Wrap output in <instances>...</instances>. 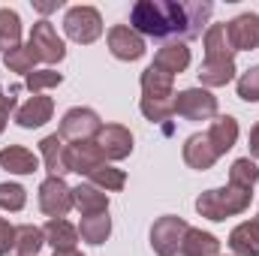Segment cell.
<instances>
[{"mask_svg":"<svg viewBox=\"0 0 259 256\" xmlns=\"http://www.w3.org/2000/svg\"><path fill=\"white\" fill-rule=\"evenodd\" d=\"M214 6L205 0H187V3H172V0H139L130 12V27L142 36L154 39H169V42H187L202 36L205 21L211 18Z\"/></svg>","mask_w":259,"mask_h":256,"instance_id":"6da1fadb","label":"cell"},{"mask_svg":"<svg viewBox=\"0 0 259 256\" xmlns=\"http://www.w3.org/2000/svg\"><path fill=\"white\" fill-rule=\"evenodd\" d=\"M106 157L100 154L97 142H78V145H69V172L88 178L97 166H103Z\"/></svg>","mask_w":259,"mask_h":256,"instance_id":"ac0fdd59","label":"cell"},{"mask_svg":"<svg viewBox=\"0 0 259 256\" xmlns=\"http://www.w3.org/2000/svg\"><path fill=\"white\" fill-rule=\"evenodd\" d=\"M52 112H55L52 97L36 94V97H30V100L15 112V121H18V127H24V130H36V127H42V124L52 121Z\"/></svg>","mask_w":259,"mask_h":256,"instance_id":"2e32d148","label":"cell"},{"mask_svg":"<svg viewBox=\"0 0 259 256\" xmlns=\"http://www.w3.org/2000/svg\"><path fill=\"white\" fill-rule=\"evenodd\" d=\"M175 115L184 121H211L217 118V97L205 88H187L175 94Z\"/></svg>","mask_w":259,"mask_h":256,"instance_id":"5b68a950","label":"cell"},{"mask_svg":"<svg viewBox=\"0 0 259 256\" xmlns=\"http://www.w3.org/2000/svg\"><path fill=\"white\" fill-rule=\"evenodd\" d=\"M9 250H15V226L0 217V256H6Z\"/></svg>","mask_w":259,"mask_h":256,"instance_id":"e575fe53","label":"cell"},{"mask_svg":"<svg viewBox=\"0 0 259 256\" xmlns=\"http://www.w3.org/2000/svg\"><path fill=\"white\" fill-rule=\"evenodd\" d=\"M238 97L247 103H259V66H250L238 78Z\"/></svg>","mask_w":259,"mask_h":256,"instance_id":"d6a6232c","label":"cell"},{"mask_svg":"<svg viewBox=\"0 0 259 256\" xmlns=\"http://www.w3.org/2000/svg\"><path fill=\"white\" fill-rule=\"evenodd\" d=\"M42 235H46V244H52L55 250H75V244H78V229L64 217L49 220L42 226Z\"/></svg>","mask_w":259,"mask_h":256,"instance_id":"603a6c76","label":"cell"},{"mask_svg":"<svg viewBox=\"0 0 259 256\" xmlns=\"http://www.w3.org/2000/svg\"><path fill=\"white\" fill-rule=\"evenodd\" d=\"M109 52L118 58V61H139L145 55V39L127 27V24H118L109 30Z\"/></svg>","mask_w":259,"mask_h":256,"instance_id":"4fadbf2b","label":"cell"},{"mask_svg":"<svg viewBox=\"0 0 259 256\" xmlns=\"http://www.w3.org/2000/svg\"><path fill=\"white\" fill-rule=\"evenodd\" d=\"M208 139H211L214 151L223 157V154L238 142V121H235V118H229V115L214 118V121H211V127H208Z\"/></svg>","mask_w":259,"mask_h":256,"instance_id":"7402d4cb","label":"cell"},{"mask_svg":"<svg viewBox=\"0 0 259 256\" xmlns=\"http://www.w3.org/2000/svg\"><path fill=\"white\" fill-rule=\"evenodd\" d=\"M229 247H232L235 256H259V217L232 229Z\"/></svg>","mask_w":259,"mask_h":256,"instance_id":"ffe728a7","label":"cell"},{"mask_svg":"<svg viewBox=\"0 0 259 256\" xmlns=\"http://www.w3.org/2000/svg\"><path fill=\"white\" fill-rule=\"evenodd\" d=\"M64 30L72 42L91 46V42H97L100 33H103V15H100L94 6H72V9H66Z\"/></svg>","mask_w":259,"mask_h":256,"instance_id":"277c9868","label":"cell"},{"mask_svg":"<svg viewBox=\"0 0 259 256\" xmlns=\"http://www.w3.org/2000/svg\"><path fill=\"white\" fill-rule=\"evenodd\" d=\"M15 94H18V88H9V91H3V88H0V133L6 130L9 112L15 109Z\"/></svg>","mask_w":259,"mask_h":256,"instance_id":"836d02e7","label":"cell"},{"mask_svg":"<svg viewBox=\"0 0 259 256\" xmlns=\"http://www.w3.org/2000/svg\"><path fill=\"white\" fill-rule=\"evenodd\" d=\"M0 166L6 172H15V175H30V172H36L39 160H36L33 151H27L21 145H9V148L0 151Z\"/></svg>","mask_w":259,"mask_h":256,"instance_id":"44dd1931","label":"cell"},{"mask_svg":"<svg viewBox=\"0 0 259 256\" xmlns=\"http://www.w3.org/2000/svg\"><path fill=\"white\" fill-rule=\"evenodd\" d=\"M97 148L106 160H124L133 154V133L121 124H106V127L97 133Z\"/></svg>","mask_w":259,"mask_h":256,"instance_id":"8fae6325","label":"cell"},{"mask_svg":"<svg viewBox=\"0 0 259 256\" xmlns=\"http://www.w3.org/2000/svg\"><path fill=\"white\" fill-rule=\"evenodd\" d=\"M42 244H46V235L39 226H33V223L15 226V250H12L15 256H36L42 250Z\"/></svg>","mask_w":259,"mask_h":256,"instance_id":"484cf974","label":"cell"},{"mask_svg":"<svg viewBox=\"0 0 259 256\" xmlns=\"http://www.w3.org/2000/svg\"><path fill=\"white\" fill-rule=\"evenodd\" d=\"M226 39L232 52H256L259 49V15L244 12L226 24Z\"/></svg>","mask_w":259,"mask_h":256,"instance_id":"30bf717a","label":"cell"},{"mask_svg":"<svg viewBox=\"0 0 259 256\" xmlns=\"http://www.w3.org/2000/svg\"><path fill=\"white\" fill-rule=\"evenodd\" d=\"M72 208L81 211V217H91V214H106L109 211V196L106 190L94 187L91 181L72 187Z\"/></svg>","mask_w":259,"mask_h":256,"instance_id":"e0dca14e","label":"cell"},{"mask_svg":"<svg viewBox=\"0 0 259 256\" xmlns=\"http://www.w3.org/2000/svg\"><path fill=\"white\" fill-rule=\"evenodd\" d=\"M256 181H259V169H256V163H253L250 157H241V160L232 163V169H229V184L253 190Z\"/></svg>","mask_w":259,"mask_h":256,"instance_id":"f1b7e54d","label":"cell"},{"mask_svg":"<svg viewBox=\"0 0 259 256\" xmlns=\"http://www.w3.org/2000/svg\"><path fill=\"white\" fill-rule=\"evenodd\" d=\"M250 196L253 193L247 187H235V184H226L220 190H208L196 199V211L208 220H226V217H235V214H244L250 208Z\"/></svg>","mask_w":259,"mask_h":256,"instance_id":"3957f363","label":"cell"},{"mask_svg":"<svg viewBox=\"0 0 259 256\" xmlns=\"http://www.w3.org/2000/svg\"><path fill=\"white\" fill-rule=\"evenodd\" d=\"M61 81H64V75L55 72V69H33L24 84H27L33 94H39V91H46V88H58Z\"/></svg>","mask_w":259,"mask_h":256,"instance_id":"1f68e13d","label":"cell"},{"mask_svg":"<svg viewBox=\"0 0 259 256\" xmlns=\"http://www.w3.org/2000/svg\"><path fill=\"white\" fill-rule=\"evenodd\" d=\"M3 64L9 66L12 72H24V75H30V72H33V66L39 64V58H36L33 46L27 42V46H18V49H15V52H9V55H3Z\"/></svg>","mask_w":259,"mask_h":256,"instance_id":"f546056e","label":"cell"},{"mask_svg":"<svg viewBox=\"0 0 259 256\" xmlns=\"http://www.w3.org/2000/svg\"><path fill=\"white\" fill-rule=\"evenodd\" d=\"M39 154L46 160V169H49V178H64L69 172V145L61 133H52L39 142Z\"/></svg>","mask_w":259,"mask_h":256,"instance_id":"7c38bea8","label":"cell"},{"mask_svg":"<svg viewBox=\"0 0 259 256\" xmlns=\"http://www.w3.org/2000/svg\"><path fill=\"white\" fill-rule=\"evenodd\" d=\"M103 130L100 124V115L94 112V109H81V106H75V109H69L64 118H61V136H64L66 142H94L97 139V133Z\"/></svg>","mask_w":259,"mask_h":256,"instance_id":"52a82bcc","label":"cell"},{"mask_svg":"<svg viewBox=\"0 0 259 256\" xmlns=\"http://www.w3.org/2000/svg\"><path fill=\"white\" fill-rule=\"evenodd\" d=\"M151 66H157V69H163V72H169L175 78L178 72H184L190 66V49H187V42H166L157 52V58H154Z\"/></svg>","mask_w":259,"mask_h":256,"instance_id":"d6986e66","label":"cell"},{"mask_svg":"<svg viewBox=\"0 0 259 256\" xmlns=\"http://www.w3.org/2000/svg\"><path fill=\"white\" fill-rule=\"evenodd\" d=\"M250 154H253V157H259V124L250 130Z\"/></svg>","mask_w":259,"mask_h":256,"instance_id":"d590c367","label":"cell"},{"mask_svg":"<svg viewBox=\"0 0 259 256\" xmlns=\"http://www.w3.org/2000/svg\"><path fill=\"white\" fill-rule=\"evenodd\" d=\"M187 223L181 217H160L154 226H151V247L157 256H178L181 253V244H184V235H187Z\"/></svg>","mask_w":259,"mask_h":256,"instance_id":"8992f818","label":"cell"},{"mask_svg":"<svg viewBox=\"0 0 259 256\" xmlns=\"http://www.w3.org/2000/svg\"><path fill=\"white\" fill-rule=\"evenodd\" d=\"M142 100L145 103H172L175 100V91H172V75L157 69V66H148L142 72Z\"/></svg>","mask_w":259,"mask_h":256,"instance_id":"5bb4252c","label":"cell"},{"mask_svg":"<svg viewBox=\"0 0 259 256\" xmlns=\"http://www.w3.org/2000/svg\"><path fill=\"white\" fill-rule=\"evenodd\" d=\"M235 78V52L226 39V24H211L205 30V61L199 66L202 88H223Z\"/></svg>","mask_w":259,"mask_h":256,"instance_id":"7a4b0ae2","label":"cell"},{"mask_svg":"<svg viewBox=\"0 0 259 256\" xmlns=\"http://www.w3.org/2000/svg\"><path fill=\"white\" fill-rule=\"evenodd\" d=\"M39 208L52 220H61L72 208V187H66L64 178H46L39 184Z\"/></svg>","mask_w":259,"mask_h":256,"instance_id":"9c48e42d","label":"cell"},{"mask_svg":"<svg viewBox=\"0 0 259 256\" xmlns=\"http://www.w3.org/2000/svg\"><path fill=\"white\" fill-rule=\"evenodd\" d=\"M39 12H52V9H61V0H55V3H33Z\"/></svg>","mask_w":259,"mask_h":256,"instance_id":"8d00e7d4","label":"cell"},{"mask_svg":"<svg viewBox=\"0 0 259 256\" xmlns=\"http://www.w3.org/2000/svg\"><path fill=\"white\" fill-rule=\"evenodd\" d=\"M27 42L33 46L36 58H39V61H46V64H58V61H64V58H66L64 39L58 36L55 24H52V21H46V18L33 24V30H30V39H27Z\"/></svg>","mask_w":259,"mask_h":256,"instance_id":"ba28073f","label":"cell"},{"mask_svg":"<svg viewBox=\"0 0 259 256\" xmlns=\"http://www.w3.org/2000/svg\"><path fill=\"white\" fill-rule=\"evenodd\" d=\"M27 202V190L21 184H0V208L3 211H21Z\"/></svg>","mask_w":259,"mask_h":256,"instance_id":"4dcf8cb0","label":"cell"},{"mask_svg":"<svg viewBox=\"0 0 259 256\" xmlns=\"http://www.w3.org/2000/svg\"><path fill=\"white\" fill-rule=\"evenodd\" d=\"M217 160H220V154L214 151L208 133H196V136H190V139L184 142V163H187L190 169L205 172V169H211Z\"/></svg>","mask_w":259,"mask_h":256,"instance_id":"9a60e30c","label":"cell"},{"mask_svg":"<svg viewBox=\"0 0 259 256\" xmlns=\"http://www.w3.org/2000/svg\"><path fill=\"white\" fill-rule=\"evenodd\" d=\"M78 235H81V241H88V244H103V241L112 235V217H109V211H106V214L81 217Z\"/></svg>","mask_w":259,"mask_h":256,"instance_id":"4316f807","label":"cell"},{"mask_svg":"<svg viewBox=\"0 0 259 256\" xmlns=\"http://www.w3.org/2000/svg\"><path fill=\"white\" fill-rule=\"evenodd\" d=\"M88 181H91L94 187H100V190L115 193V190H124V184H127V175H124L121 169H115V166L103 163V166H97V169L88 175Z\"/></svg>","mask_w":259,"mask_h":256,"instance_id":"83f0119b","label":"cell"},{"mask_svg":"<svg viewBox=\"0 0 259 256\" xmlns=\"http://www.w3.org/2000/svg\"><path fill=\"white\" fill-rule=\"evenodd\" d=\"M18 46H21V18H18L15 9L3 6L0 9V52L9 55Z\"/></svg>","mask_w":259,"mask_h":256,"instance_id":"d4e9b609","label":"cell"},{"mask_svg":"<svg viewBox=\"0 0 259 256\" xmlns=\"http://www.w3.org/2000/svg\"><path fill=\"white\" fill-rule=\"evenodd\" d=\"M55 256H81L78 250H55Z\"/></svg>","mask_w":259,"mask_h":256,"instance_id":"74e56055","label":"cell"},{"mask_svg":"<svg viewBox=\"0 0 259 256\" xmlns=\"http://www.w3.org/2000/svg\"><path fill=\"white\" fill-rule=\"evenodd\" d=\"M178 256H220V241L211 235V232H202V229H187L184 235V244H181V253Z\"/></svg>","mask_w":259,"mask_h":256,"instance_id":"cb8c5ba5","label":"cell"}]
</instances>
